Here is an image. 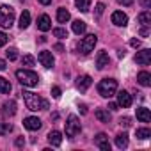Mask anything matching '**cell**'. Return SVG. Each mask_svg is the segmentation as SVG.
Masks as SVG:
<instances>
[{
    "label": "cell",
    "instance_id": "obj_32",
    "mask_svg": "<svg viewBox=\"0 0 151 151\" xmlns=\"http://www.w3.org/2000/svg\"><path fill=\"white\" fill-rule=\"evenodd\" d=\"M7 59L9 60H16L18 59V50L16 48H9L7 50Z\"/></svg>",
    "mask_w": 151,
    "mask_h": 151
},
{
    "label": "cell",
    "instance_id": "obj_44",
    "mask_svg": "<svg viewBox=\"0 0 151 151\" xmlns=\"http://www.w3.org/2000/svg\"><path fill=\"white\" fill-rule=\"evenodd\" d=\"M39 2H41L43 6H48V4H52V0H39Z\"/></svg>",
    "mask_w": 151,
    "mask_h": 151
},
{
    "label": "cell",
    "instance_id": "obj_7",
    "mask_svg": "<svg viewBox=\"0 0 151 151\" xmlns=\"http://www.w3.org/2000/svg\"><path fill=\"white\" fill-rule=\"evenodd\" d=\"M135 62L139 64V66H147L149 62H151V50H140V52H137V55H135Z\"/></svg>",
    "mask_w": 151,
    "mask_h": 151
},
{
    "label": "cell",
    "instance_id": "obj_45",
    "mask_svg": "<svg viewBox=\"0 0 151 151\" xmlns=\"http://www.w3.org/2000/svg\"><path fill=\"white\" fill-rule=\"evenodd\" d=\"M80 110H82V114H87V107L86 105H80Z\"/></svg>",
    "mask_w": 151,
    "mask_h": 151
},
{
    "label": "cell",
    "instance_id": "obj_36",
    "mask_svg": "<svg viewBox=\"0 0 151 151\" xmlns=\"http://www.w3.org/2000/svg\"><path fill=\"white\" fill-rule=\"evenodd\" d=\"M119 124H121V126H130V119H128V117H121V119H119Z\"/></svg>",
    "mask_w": 151,
    "mask_h": 151
},
{
    "label": "cell",
    "instance_id": "obj_34",
    "mask_svg": "<svg viewBox=\"0 0 151 151\" xmlns=\"http://www.w3.org/2000/svg\"><path fill=\"white\" fill-rule=\"evenodd\" d=\"M7 43V34H4V32H0V46H4Z\"/></svg>",
    "mask_w": 151,
    "mask_h": 151
},
{
    "label": "cell",
    "instance_id": "obj_21",
    "mask_svg": "<svg viewBox=\"0 0 151 151\" xmlns=\"http://www.w3.org/2000/svg\"><path fill=\"white\" fill-rule=\"evenodd\" d=\"M71 27H73V32H75V34H78V36H80V34H84V32H86V29H87L86 22H82V20H75Z\"/></svg>",
    "mask_w": 151,
    "mask_h": 151
},
{
    "label": "cell",
    "instance_id": "obj_9",
    "mask_svg": "<svg viewBox=\"0 0 151 151\" xmlns=\"http://www.w3.org/2000/svg\"><path fill=\"white\" fill-rule=\"evenodd\" d=\"M41 119L39 117H34V116H30V117H25L23 119V126L27 128V130H30V132H36V130H39L41 128Z\"/></svg>",
    "mask_w": 151,
    "mask_h": 151
},
{
    "label": "cell",
    "instance_id": "obj_1",
    "mask_svg": "<svg viewBox=\"0 0 151 151\" xmlns=\"http://www.w3.org/2000/svg\"><path fill=\"white\" fill-rule=\"evenodd\" d=\"M22 94H23V100H25V105H27L29 110L37 112V110H46L48 109V101L45 98H41V96H37L30 91H23Z\"/></svg>",
    "mask_w": 151,
    "mask_h": 151
},
{
    "label": "cell",
    "instance_id": "obj_30",
    "mask_svg": "<svg viewBox=\"0 0 151 151\" xmlns=\"http://www.w3.org/2000/svg\"><path fill=\"white\" fill-rule=\"evenodd\" d=\"M53 36L64 39V37H68V30L66 29H53Z\"/></svg>",
    "mask_w": 151,
    "mask_h": 151
},
{
    "label": "cell",
    "instance_id": "obj_31",
    "mask_svg": "<svg viewBox=\"0 0 151 151\" xmlns=\"http://www.w3.org/2000/svg\"><path fill=\"white\" fill-rule=\"evenodd\" d=\"M22 62H23V66H34V62H36V59H34L32 55H23V59H22Z\"/></svg>",
    "mask_w": 151,
    "mask_h": 151
},
{
    "label": "cell",
    "instance_id": "obj_22",
    "mask_svg": "<svg viewBox=\"0 0 151 151\" xmlns=\"http://www.w3.org/2000/svg\"><path fill=\"white\" fill-rule=\"evenodd\" d=\"M2 112H4L6 116H14V114H16V103H14V101L4 103V105H2Z\"/></svg>",
    "mask_w": 151,
    "mask_h": 151
},
{
    "label": "cell",
    "instance_id": "obj_8",
    "mask_svg": "<svg viewBox=\"0 0 151 151\" xmlns=\"http://www.w3.org/2000/svg\"><path fill=\"white\" fill-rule=\"evenodd\" d=\"M37 59H39V62L45 66V68H53V55H52V52H46V50H43V52H39V55H37Z\"/></svg>",
    "mask_w": 151,
    "mask_h": 151
},
{
    "label": "cell",
    "instance_id": "obj_28",
    "mask_svg": "<svg viewBox=\"0 0 151 151\" xmlns=\"http://www.w3.org/2000/svg\"><path fill=\"white\" fill-rule=\"evenodd\" d=\"M137 137L142 139V140H146V139L151 137V130H149V128H139V130H137Z\"/></svg>",
    "mask_w": 151,
    "mask_h": 151
},
{
    "label": "cell",
    "instance_id": "obj_41",
    "mask_svg": "<svg viewBox=\"0 0 151 151\" xmlns=\"http://www.w3.org/2000/svg\"><path fill=\"white\" fill-rule=\"evenodd\" d=\"M7 68V64H6V60H2V59H0V71H4Z\"/></svg>",
    "mask_w": 151,
    "mask_h": 151
},
{
    "label": "cell",
    "instance_id": "obj_13",
    "mask_svg": "<svg viewBox=\"0 0 151 151\" xmlns=\"http://www.w3.org/2000/svg\"><path fill=\"white\" fill-rule=\"evenodd\" d=\"M112 23L117 27H124L128 23V16L123 11H116V13H112Z\"/></svg>",
    "mask_w": 151,
    "mask_h": 151
},
{
    "label": "cell",
    "instance_id": "obj_40",
    "mask_svg": "<svg viewBox=\"0 0 151 151\" xmlns=\"http://www.w3.org/2000/svg\"><path fill=\"white\" fill-rule=\"evenodd\" d=\"M23 144H25V139H23V137H18V139H16V147H22Z\"/></svg>",
    "mask_w": 151,
    "mask_h": 151
},
{
    "label": "cell",
    "instance_id": "obj_2",
    "mask_svg": "<svg viewBox=\"0 0 151 151\" xmlns=\"http://www.w3.org/2000/svg\"><path fill=\"white\" fill-rule=\"evenodd\" d=\"M16 78L25 87H36L39 84V75L36 71H32V69H18L16 71Z\"/></svg>",
    "mask_w": 151,
    "mask_h": 151
},
{
    "label": "cell",
    "instance_id": "obj_16",
    "mask_svg": "<svg viewBox=\"0 0 151 151\" xmlns=\"http://www.w3.org/2000/svg\"><path fill=\"white\" fill-rule=\"evenodd\" d=\"M137 22H139L142 27H147V29H149V27H151V11H147V9L142 11V13L137 16Z\"/></svg>",
    "mask_w": 151,
    "mask_h": 151
},
{
    "label": "cell",
    "instance_id": "obj_23",
    "mask_svg": "<svg viewBox=\"0 0 151 151\" xmlns=\"http://www.w3.org/2000/svg\"><path fill=\"white\" fill-rule=\"evenodd\" d=\"M18 25H20L22 30L27 29V27L30 25V13H29V11H23V13H22V16H20V23H18Z\"/></svg>",
    "mask_w": 151,
    "mask_h": 151
},
{
    "label": "cell",
    "instance_id": "obj_11",
    "mask_svg": "<svg viewBox=\"0 0 151 151\" xmlns=\"http://www.w3.org/2000/svg\"><path fill=\"white\" fill-rule=\"evenodd\" d=\"M94 144L101 149V151H110V142H109V137L105 133H98L94 137Z\"/></svg>",
    "mask_w": 151,
    "mask_h": 151
},
{
    "label": "cell",
    "instance_id": "obj_3",
    "mask_svg": "<svg viewBox=\"0 0 151 151\" xmlns=\"http://www.w3.org/2000/svg\"><path fill=\"white\" fill-rule=\"evenodd\" d=\"M98 93L103 96V98H112L116 93H117V82L114 78H103L100 84H98Z\"/></svg>",
    "mask_w": 151,
    "mask_h": 151
},
{
    "label": "cell",
    "instance_id": "obj_29",
    "mask_svg": "<svg viewBox=\"0 0 151 151\" xmlns=\"http://www.w3.org/2000/svg\"><path fill=\"white\" fill-rule=\"evenodd\" d=\"M11 130H13V124H9V123H0V135H6Z\"/></svg>",
    "mask_w": 151,
    "mask_h": 151
},
{
    "label": "cell",
    "instance_id": "obj_25",
    "mask_svg": "<svg viewBox=\"0 0 151 151\" xmlns=\"http://www.w3.org/2000/svg\"><path fill=\"white\" fill-rule=\"evenodd\" d=\"M94 116H96V119L101 121V123H109V121H110V114H109L107 110H103V109H98V110L94 112Z\"/></svg>",
    "mask_w": 151,
    "mask_h": 151
},
{
    "label": "cell",
    "instance_id": "obj_42",
    "mask_svg": "<svg viewBox=\"0 0 151 151\" xmlns=\"http://www.w3.org/2000/svg\"><path fill=\"white\" fill-rule=\"evenodd\" d=\"M109 109H110V110H117L119 105H117V103H109Z\"/></svg>",
    "mask_w": 151,
    "mask_h": 151
},
{
    "label": "cell",
    "instance_id": "obj_4",
    "mask_svg": "<svg viewBox=\"0 0 151 151\" xmlns=\"http://www.w3.org/2000/svg\"><path fill=\"white\" fill-rule=\"evenodd\" d=\"M14 23V9L11 6H0V27L11 29Z\"/></svg>",
    "mask_w": 151,
    "mask_h": 151
},
{
    "label": "cell",
    "instance_id": "obj_43",
    "mask_svg": "<svg viewBox=\"0 0 151 151\" xmlns=\"http://www.w3.org/2000/svg\"><path fill=\"white\" fill-rule=\"evenodd\" d=\"M140 4H142V6H144L146 9H147V7L151 6V2H149V0H140Z\"/></svg>",
    "mask_w": 151,
    "mask_h": 151
},
{
    "label": "cell",
    "instance_id": "obj_26",
    "mask_svg": "<svg viewBox=\"0 0 151 151\" xmlns=\"http://www.w3.org/2000/svg\"><path fill=\"white\" fill-rule=\"evenodd\" d=\"M116 146H117L119 149H124V147L128 146V135H126V133H119V135L116 137Z\"/></svg>",
    "mask_w": 151,
    "mask_h": 151
},
{
    "label": "cell",
    "instance_id": "obj_10",
    "mask_svg": "<svg viewBox=\"0 0 151 151\" xmlns=\"http://www.w3.org/2000/svg\"><path fill=\"white\" fill-rule=\"evenodd\" d=\"M117 105L123 109H128L132 105V94L128 91H119L117 93Z\"/></svg>",
    "mask_w": 151,
    "mask_h": 151
},
{
    "label": "cell",
    "instance_id": "obj_14",
    "mask_svg": "<svg viewBox=\"0 0 151 151\" xmlns=\"http://www.w3.org/2000/svg\"><path fill=\"white\" fill-rule=\"evenodd\" d=\"M37 29L43 30V32H46V30L52 29V20H50L48 14H41V16L37 18Z\"/></svg>",
    "mask_w": 151,
    "mask_h": 151
},
{
    "label": "cell",
    "instance_id": "obj_39",
    "mask_svg": "<svg viewBox=\"0 0 151 151\" xmlns=\"http://www.w3.org/2000/svg\"><path fill=\"white\" fill-rule=\"evenodd\" d=\"M130 45H132V46H133V48H139V46H140V41H139V39H135V37H133V39H132V41H130Z\"/></svg>",
    "mask_w": 151,
    "mask_h": 151
},
{
    "label": "cell",
    "instance_id": "obj_12",
    "mask_svg": "<svg viewBox=\"0 0 151 151\" xmlns=\"http://www.w3.org/2000/svg\"><path fill=\"white\" fill-rule=\"evenodd\" d=\"M91 84H93V78L89 77V75H84V77H78L77 78V89L80 93H86L91 87Z\"/></svg>",
    "mask_w": 151,
    "mask_h": 151
},
{
    "label": "cell",
    "instance_id": "obj_37",
    "mask_svg": "<svg viewBox=\"0 0 151 151\" xmlns=\"http://www.w3.org/2000/svg\"><path fill=\"white\" fill-rule=\"evenodd\" d=\"M140 36H142V37H147V36H149V29H147V27H142V29H140Z\"/></svg>",
    "mask_w": 151,
    "mask_h": 151
},
{
    "label": "cell",
    "instance_id": "obj_6",
    "mask_svg": "<svg viewBox=\"0 0 151 151\" xmlns=\"http://www.w3.org/2000/svg\"><path fill=\"white\" fill-rule=\"evenodd\" d=\"M96 43H98V36H96V34H87V36L80 41V52H82L84 55L91 53V52L94 50Z\"/></svg>",
    "mask_w": 151,
    "mask_h": 151
},
{
    "label": "cell",
    "instance_id": "obj_27",
    "mask_svg": "<svg viewBox=\"0 0 151 151\" xmlns=\"http://www.w3.org/2000/svg\"><path fill=\"white\" fill-rule=\"evenodd\" d=\"M11 91V84L9 80H6L4 77H0V94H7Z\"/></svg>",
    "mask_w": 151,
    "mask_h": 151
},
{
    "label": "cell",
    "instance_id": "obj_19",
    "mask_svg": "<svg viewBox=\"0 0 151 151\" xmlns=\"http://www.w3.org/2000/svg\"><path fill=\"white\" fill-rule=\"evenodd\" d=\"M137 119H139L140 123H149V121H151V114H149V110H147L146 107L137 109Z\"/></svg>",
    "mask_w": 151,
    "mask_h": 151
},
{
    "label": "cell",
    "instance_id": "obj_20",
    "mask_svg": "<svg viewBox=\"0 0 151 151\" xmlns=\"http://www.w3.org/2000/svg\"><path fill=\"white\" fill-rule=\"evenodd\" d=\"M69 18H71V14H69L68 9H64V7H59V9H57V22H59V23L69 22Z\"/></svg>",
    "mask_w": 151,
    "mask_h": 151
},
{
    "label": "cell",
    "instance_id": "obj_33",
    "mask_svg": "<svg viewBox=\"0 0 151 151\" xmlns=\"http://www.w3.org/2000/svg\"><path fill=\"white\" fill-rule=\"evenodd\" d=\"M103 11H105V4H96V11H94V14H96V18H100L101 14H103Z\"/></svg>",
    "mask_w": 151,
    "mask_h": 151
},
{
    "label": "cell",
    "instance_id": "obj_18",
    "mask_svg": "<svg viewBox=\"0 0 151 151\" xmlns=\"http://www.w3.org/2000/svg\"><path fill=\"white\" fill-rule=\"evenodd\" d=\"M137 82H139L140 86H144V87H149V86H151V75H149L147 71H140V73L137 75Z\"/></svg>",
    "mask_w": 151,
    "mask_h": 151
},
{
    "label": "cell",
    "instance_id": "obj_38",
    "mask_svg": "<svg viewBox=\"0 0 151 151\" xmlns=\"http://www.w3.org/2000/svg\"><path fill=\"white\" fill-rule=\"evenodd\" d=\"M117 2H119L121 6H132V4L135 2V0H117Z\"/></svg>",
    "mask_w": 151,
    "mask_h": 151
},
{
    "label": "cell",
    "instance_id": "obj_35",
    "mask_svg": "<svg viewBox=\"0 0 151 151\" xmlns=\"http://www.w3.org/2000/svg\"><path fill=\"white\" fill-rule=\"evenodd\" d=\"M52 96L53 98H60V87H53L52 89Z\"/></svg>",
    "mask_w": 151,
    "mask_h": 151
},
{
    "label": "cell",
    "instance_id": "obj_5",
    "mask_svg": "<svg viewBox=\"0 0 151 151\" xmlns=\"http://www.w3.org/2000/svg\"><path fill=\"white\" fill-rule=\"evenodd\" d=\"M80 130H82V124H80V119L77 117V116H69L68 117V121H66V137H69V139H73V137H77L78 133H80Z\"/></svg>",
    "mask_w": 151,
    "mask_h": 151
},
{
    "label": "cell",
    "instance_id": "obj_15",
    "mask_svg": "<svg viewBox=\"0 0 151 151\" xmlns=\"http://www.w3.org/2000/svg\"><path fill=\"white\" fill-rule=\"evenodd\" d=\"M109 62H110L109 53H107L105 50H101V52L98 53V57H96V68H98V69H105V68L109 66Z\"/></svg>",
    "mask_w": 151,
    "mask_h": 151
},
{
    "label": "cell",
    "instance_id": "obj_24",
    "mask_svg": "<svg viewBox=\"0 0 151 151\" xmlns=\"http://www.w3.org/2000/svg\"><path fill=\"white\" fill-rule=\"evenodd\" d=\"M75 6L78 7V11L87 13L91 9V0H75Z\"/></svg>",
    "mask_w": 151,
    "mask_h": 151
},
{
    "label": "cell",
    "instance_id": "obj_17",
    "mask_svg": "<svg viewBox=\"0 0 151 151\" xmlns=\"http://www.w3.org/2000/svg\"><path fill=\"white\" fill-rule=\"evenodd\" d=\"M48 142L52 144V146H60L62 144V133L60 132H57V130H53V132H50L48 133Z\"/></svg>",
    "mask_w": 151,
    "mask_h": 151
}]
</instances>
